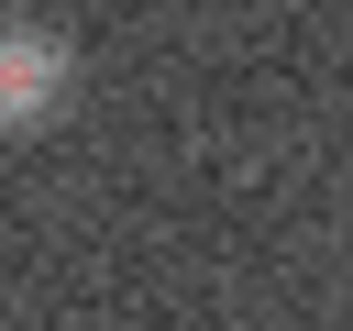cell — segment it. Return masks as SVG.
<instances>
[{
    "instance_id": "cell-1",
    "label": "cell",
    "mask_w": 353,
    "mask_h": 331,
    "mask_svg": "<svg viewBox=\"0 0 353 331\" xmlns=\"http://www.w3.org/2000/svg\"><path fill=\"white\" fill-rule=\"evenodd\" d=\"M66 88H77V55H66L44 22H0V132L55 121V110H66Z\"/></svg>"
}]
</instances>
